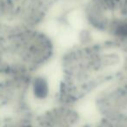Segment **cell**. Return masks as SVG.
Wrapping results in <instances>:
<instances>
[{
    "label": "cell",
    "mask_w": 127,
    "mask_h": 127,
    "mask_svg": "<svg viewBox=\"0 0 127 127\" xmlns=\"http://www.w3.org/2000/svg\"><path fill=\"white\" fill-rule=\"evenodd\" d=\"M63 0H0V25L39 28Z\"/></svg>",
    "instance_id": "obj_3"
},
{
    "label": "cell",
    "mask_w": 127,
    "mask_h": 127,
    "mask_svg": "<svg viewBox=\"0 0 127 127\" xmlns=\"http://www.w3.org/2000/svg\"><path fill=\"white\" fill-rule=\"evenodd\" d=\"M83 0H63V3L64 4H69V5H72L75 3H78L79 4Z\"/></svg>",
    "instance_id": "obj_4"
},
{
    "label": "cell",
    "mask_w": 127,
    "mask_h": 127,
    "mask_svg": "<svg viewBox=\"0 0 127 127\" xmlns=\"http://www.w3.org/2000/svg\"><path fill=\"white\" fill-rule=\"evenodd\" d=\"M57 50L53 36L43 27L0 25V71L44 67Z\"/></svg>",
    "instance_id": "obj_1"
},
{
    "label": "cell",
    "mask_w": 127,
    "mask_h": 127,
    "mask_svg": "<svg viewBox=\"0 0 127 127\" xmlns=\"http://www.w3.org/2000/svg\"><path fill=\"white\" fill-rule=\"evenodd\" d=\"M79 11L82 29L127 49V0H83Z\"/></svg>",
    "instance_id": "obj_2"
}]
</instances>
